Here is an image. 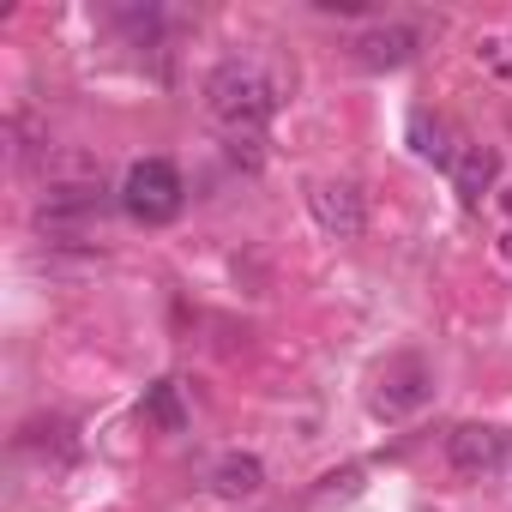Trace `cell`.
<instances>
[{"label":"cell","instance_id":"10","mask_svg":"<svg viewBox=\"0 0 512 512\" xmlns=\"http://www.w3.org/2000/svg\"><path fill=\"white\" fill-rule=\"evenodd\" d=\"M476 61H482L494 79H512V31H494V37H482V43H476Z\"/></svg>","mask_w":512,"mask_h":512},{"label":"cell","instance_id":"13","mask_svg":"<svg viewBox=\"0 0 512 512\" xmlns=\"http://www.w3.org/2000/svg\"><path fill=\"white\" fill-rule=\"evenodd\" d=\"M356 488H362V470L350 464V470H332V476H326V488H320V500H332V494H344V500H350Z\"/></svg>","mask_w":512,"mask_h":512},{"label":"cell","instance_id":"6","mask_svg":"<svg viewBox=\"0 0 512 512\" xmlns=\"http://www.w3.org/2000/svg\"><path fill=\"white\" fill-rule=\"evenodd\" d=\"M452 193H458L464 211H482V205L500 193V163H494L488 145H470V151L452 157Z\"/></svg>","mask_w":512,"mask_h":512},{"label":"cell","instance_id":"12","mask_svg":"<svg viewBox=\"0 0 512 512\" xmlns=\"http://www.w3.org/2000/svg\"><path fill=\"white\" fill-rule=\"evenodd\" d=\"M145 410H151V422H163V428H181V404H175V386H151Z\"/></svg>","mask_w":512,"mask_h":512},{"label":"cell","instance_id":"9","mask_svg":"<svg viewBox=\"0 0 512 512\" xmlns=\"http://www.w3.org/2000/svg\"><path fill=\"white\" fill-rule=\"evenodd\" d=\"M410 145H416V157H428V163H452V151H446V127L428 121V115H410Z\"/></svg>","mask_w":512,"mask_h":512},{"label":"cell","instance_id":"5","mask_svg":"<svg viewBox=\"0 0 512 512\" xmlns=\"http://www.w3.org/2000/svg\"><path fill=\"white\" fill-rule=\"evenodd\" d=\"M506 446H512L506 428H494V422H458L446 434V464L458 476H494L506 464Z\"/></svg>","mask_w":512,"mask_h":512},{"label":"cell","instance_id":"4","mask_svg":"<svg viewBox=\"0 0 512 512\" xmlns=\"http://www.w3.org/2000/svg\"><path fill=\"white\" fill-rule=\"evenodd\" d=\"M308 211H314V223H320L326 235H338V241H356V235L368 229V199H362L356 181H314V187H308Z\"/></svg>","mask_w":512,"mask_h":512},{"label":"cell","instance_id":"8","mask_svg":"<svg viewBox=\"0 0 512 512\" xmlns=\"http://www.w3.org/2000/svg\"><path fill=\"white\" fill-rule=\"evenodd\" d=\"M416 31L410 25H374V31H362L356 37V61L362 67H374V73H392V67H404L410 55H416Z\"/></svg>","mask_w":512,"mask_h":512},{"label":"cell","instance_id":"11","mask_svg":"<svg viewBox=\"0 0 512 512\" xmlns=\"http://www.w3.org/2000/svg\"><path fill=\"white\" fill-rule=\"evenodd\" d=\"M19 440H25V446H55L61 458H73V428H67L61 416H55V422H31Z\"/></svg>","mask_w":512,"mask_h":512},{"label":"cell","instance_id":"3","mask_svg":"<svg viewBox=\"0 0 512 512\" xmlns=\"http://www.w3.org/2000/svg\"><path fill=\"white\" fill-rule=\"evenodd\" d=\"M428 398H434V374H428V362H422V356H398V362H386V374H380L374 416L398 422V416H416Z\"/></svg>","mask_w":512,"mask_h":512},{"label":"cell","instance_id":"7","mask_svg":"<svg viewBox=\"0 0 512 512\" xmlns=\"http://www.w3.org/2000/svg\"><path fill=\"white\" fill-rule=\"evenodd\" d=\"M205 488L217 494V500H253L266 488V464L253 458V452H223L211 470H205Z\"/></svg>","mask_w":512,"mask_h":512},{"label":"cell","instance_id":"2","mask_svg":"<svg viewBox=\"0 0 512 512\" xmlns=\"http://www.w3.org/2000/svg\"><path fill=\"white\" fill-rule=\"evenodd\" d=\"M181 205H187V187H181V169L169 163V157H139L133 169H127V181H121V211L133 217V223H175L181 217Z\"/></svg>","mask_w":512,"mask_h":512},{"label":"cell","instance_id":"14","mask_svg":"<svg viewBox=\"0 0 512 512\" xmlns=\"http://www.w3.org/2000/svg\"><path fill=\"white\" fill-rule=\"evenodd\" d=\"M494 211H500V253L512 260V193H506V187L494 193Z\"/></svg>","mask_w":512,"mask_h":512},{"label":"cell","instance_id":"1","mask_svg":"<svg viewBox=\"0 0 512 512\" xmlns=\"http://www.w3.org/2000/svg\"><path fill=\"white\" fill-rule=\"evenodd\" d=\"M205 115L229 133V139H260L266 121L278 115V91L253 61H223L205 79Z\"/></svg>","mask_w":512,"mask_h":512}]
</instances>
